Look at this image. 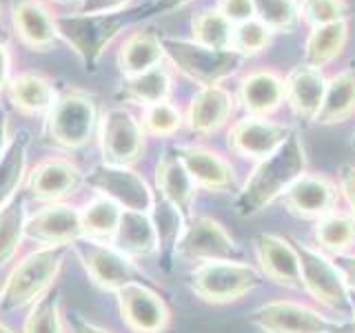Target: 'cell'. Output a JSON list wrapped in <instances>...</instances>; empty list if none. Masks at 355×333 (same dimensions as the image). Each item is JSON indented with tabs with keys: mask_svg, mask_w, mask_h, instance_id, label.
<instances>
[{
	"mask_svg": "<svg viewBox=\"0 0 355 333\" xmlns=\"http://www.w3.org/2000/svg\"><path fill=\"white\" fill-rule=\"evenodd\" d=\"M144 129L125 107H114L100 118V151L107 164L131 166L144 151Z\"/></svg>",
	"mask_w": 355,
	"mask_h": 333,
	"instance_id": "obj_10",
	"label": "cell"
},
{
	"mask_svg": "<svg viewBox=\"0 0 355 333\" xmlns=\"http://www.w3.org/2000/svg\"><path fill=\"white\" fill-rule=\"evenodd\" d=\"M22 333H64L60 320V296L58 291L44 293L31 305Z\"/></svg>",
	"mask_w": 355,
	"mask_h": 333,
	"instance_id": "obj_38",
	"label": "cell"
},
{
	"mask_svg": "<svg viewBox=\"0 0 355 333\" xmlns=\"http://www.w3.org/2000/svg\"><path fill=\"white\" fill-rule=\"evenodd\" d=\"M122 207H118L114 200L105 196H98L89 203L80 214H83V231L85 238L100 240V242H111L116 236V229L120 225Z\"/></svg>",
	"mask_w": 355,
	"mask_h": 333,
	"instance_id": "obj_34",
	"label": "cell"
},
{
	"mask_svg": "<svg viewBox=\"0 0 355 333\" xmlns=\"http://www.w3.org/2000/svg\"><path fill=\"white\" fill-rule=\"evenodd\" d=\"M253 7L255 20H260L271 33H293L302 22L300 0H253Z\"/></svg>",
	"mask_w": 355,
	"mask_h": 333,
	"instance_id": "obj_37",
	"label": "cell"
},
{
	"mask_svg": "<svg viewBox=\"0 0 355 333\" xmlns=\"http://www.w3.org/2000/svg\"><path fill=\"white\" fill-rule=\"evenodd\" d=\"M264 280L255 266L242 260L205 262L189 278V289L209 305H229L251 293Z\"/></svg>",
	"mask_w": 355,
	"mask_h": 333,
	"instance_id": "obj_6",
	"label": "cell"
},
{
	"mask_svg": "<svg viewBox=\"0 0 355 333\" xmlns=\"http://www.w3.org/2000/svg\"><path fill=\"white\" fill-rule=\"evenodd\" d=\"M151 220L155 229V238H158V255H160V266L169 273L173 269V262L178 258V244L187 227V218L178 207H173L169 200L158 196L153 200L151 207Z\"/></svg>",
	"mask_w": 355,
	"mask_h": 333,
	"instance_id": "obj_27",
	"label": "cell"
},
{
	"mask_svg": "<svg viewBox=\"0 0 355 333\" xmlns=\"http://www.w3.org/2000/svg\"><path fill=\"white\" fill-rule=\"evenodd\" d=\"M11 25L18 40L31 51H49L58 40L55 16L42 0H14L11 3Z\"/></svg>",
	"mask_w": 355,
	"mask_h": 333,
	"instance_id": "obj_18",
	"label": "cell"
},
{
	"mask_svg": "<svg viewBox=\"0 0 355 333\" xmlns=\"http://www.w3.org/2000/svg\"><path fill=\"white\" fill-rule=\"evenodd\" d=\"M238 100L249 116L269 118L284 103V78L271 69H255L240 80Z\"/></svg>",
	"mask_w": 355,
	"mask_h": 333,
	"instance_id": "obj_24",
	"label": "cell"
},
{
	"mask_svg": "<svg viewBox=\"0 0 355 333\" xmlns=\"http://www.w3.org/2000/svg\"><path fill=\"white\" fill-rule=\"evenodd\" d=\"M349 5L344 0H300V18L311 27L347 20Z\"/></svg>",
	"mask_w": 355,
	"mask_h": 333,
	"instance_id": "obj_41",
	"label": "cell"
},
{
	"mask_svg": "<svg viewBox=\"0 0 355 333\" xmlns=\"http://www.w3.org/2000/svg\"><path fill=\"white\" fill-rule=\"evenodd\" d=\"M133 0H80L83 14H103V11H122L129 9Z\"/></svg>",
	"mask_w": 355,
	"mask_h": 333,
	"instance_id": "obj_44",
	"label": "cell"
},
{
	"mask_svg": "<svg viewBox=\"0 0 355 333\" xmlns=\"http://www.w3.org/2000/svg\"><path fill=\"white\" fill-rule=\"evenodd\" d=\"M7 94L11 105L27 116H47L55 98H58L53 83L47 76L36 71H25L11 78L7 85Z\"/></svg>",
	"mask_w": 355,
	"mask_h": 333,
	"instance_id": "obj_26",
	"label": "cell"
},
{
	"mask_svg": "<svg viewBox=\"0 0 355 333\" xmlns=\"http://www.w3.org/2000/svg\"><path fill=\"white\" fill-rule=\"evenodd\" d=\"M347 42H349L347 20L331 22V25H322V27H311L304 40V62L322 69V67H327L336 58H340Z\"/></svg>",
	"mask_w": 355,
	"mask_h": 333,
	"instance_id": "obj_31",
	"label": "cell"
},
{
	"mask_svg": "<svg viewBox=\"0 0 355 333\" xmlns=\"http://www.w3.org/2000/svg\"><path fill=\"white\" fill-rule=\"evenodd\" d=\"M111 242L129 258H147L158 251V238H155L149 211H122L120 225Z\"/></svg>",
	"mask_w": 355,
	"mask_h": 333,
	"instance_id": "obj_28",
	"label": "cell"
},
{
	"mask_svg": "<svg viewBox=\"0 0 355 333\" xmlns=\"http://www.w3.org/2000/svg\"><path fill=\"white\" fill-rule=\"evenodd\" d=\"M164 44L162 38L153 29H138L129 33L125 42L120 44L118 51V69L120 74L138 76L142 71H149L153 67L164 62Z\"/></svg>",
	"mask_w": 355,
	"mask_h": 333,
	"instance_id": "obj_25",
	"label": "cell"
},
{
	"mask_svg": "<svg viewBox=\"0 0 355 333\" xmlns=\"http://www.w3.org/2000/svg\"><path fill=\"white\" fill-rule=\"evenodd\" d=\"M327 78L318 67L295 65L284 78V100L300 120L315 122L324 100Z\"/></svg>",
	"mask_w": 355,
	"mask_h": 333,
	"instance_id": "obj_19",
	"label": "cell"
},
{
	"mask_svg": "<svg viewBox=\"0 0 355 333\" xmlns=\"http://www.w3.org/2000/svg\"><path fill=\"white\" fill-rule=\"evenodd\" d=\"M144 16H149V7L144 9H122V11H103V14H64L55 16V29L58 38H62L71 47V51L80 58L87 71H96L118 33Z\"/></svg>",
	"mask_w": 355,
	"mask_h": 333,
	"instance_id": "obj_2",
	"label": "cell"
},
{
	"mask_svg": "<svg viewBox=\"0 0 355 333\" xmlns=\"http://www.w3.org/2000/svg\"><path fill=\"white\" fill-rule=\"evenodd\" d=\"M338 185L344 200L351 207V216H355V164H342L338 169Z\"/></svg>",
	"mask_w": 355,
	"mask_h": 333,
	"instance_id": "obj_43",
	"label": "cell"
},
{
	"mask_svg": "<svg viewBox=\"0 0 355 333\" xmlns=\"http://www.w3.org/2000/svg\"><path fill=\"white\" fill-rule=\"evenodd\" d=\"M249 322L262 333H324L338 322L291 300H275L251 311Z\"/></svg>",
	"mask_w": 355,
	"mask_h": 333,
	"instance_id": "obj_13",
	"label": "cell"
},
{
	"mask_svg": "<svg viewBox=\"0 0 355 333\" xmlns=\"http://www.w3.org/2000/svg\"><path fill=\"white\" fill-rule=\"evenodd\" d=\"M71 251L78 255L83 269L105 291H118L127 282L140 280V269L131 262L129 255L118 251L114 244L92 238H80L71 244Z\"/></svg>",
	"mask_w": 355,
	"mask_h": 333,
	"instance_id": "obj_8",
	"label": "cell"
},
{
	"mask_svg": "<svg viewBox=\"0 0 355 333\" xmlns=\"http://www.w3.org/2000/svg\"><path fill=\"white\" fill-rule=\"evenodd\" d=\"M164 56L171 60V65L180 71L184 78L200 87L220 85L236 74L242 62L238 51L233 49H214L198 44L196 40H182V38H162Z\"/></svg>",
	"mask_w": 355,
	"mask_h": 333,
	"instance_id": "obj_5",
	"label": "cell"
},
{
	"mask_svg": "<svg viewBox=\"0 0 355 333\" xmlns=\"http://www.w3.org/2000/svg\"><path fill=\"white\" fill-rule=\"evenodd\" d=\"M253 247L260 264V273L266 280L286 289H302L300 260L291 240L275 236V233H258L253 240Z\"/></svg>",
	"mask_w": 355,
	"mask_h": 333,
	"instance_id": "obj_16",
	"label": "cell"
},
{
	"mask_svg": "<svg viewBox=\"0 0 355 333\" xmlns=\"http://www.w3.org/2000/svg\"><path fill=\"white\" fill-rule=\"evenodd\" d=\"M306 149L297 131L288 133V138L271 155L255 164L247 182L236 198V214L240 218H253L266 209L291 187L300 176L306 173Z\"/></svg>",
	"mask_w": 355,
	"mask_h": 333,
	"instance_id": "obj_1",
	"label": "cell"
},
{
	"mask_svg": "<svg viewBox=\"0 0 355 333\" xmlns=\"http://www.w3.org/2000/svg\"><path fill=\"white\" fill-rule=\"evenodd\" d=\"M338 189L324 176L304 173L282 194V205L288 214L304 220H320L333 214Z\"/></svg>",
	"mask_w": 355,
	"mask_h": 333,
	"instance_id": "obj_17",
	"label": "cell"
},
{
	"mask_svg": "<svg viewBox=\"0 0 355 333\" xmlns=\"http://www.w3.org/2000/svg\"><path fill=\"white\" fill-rule=\"evenodd\" d=\"M173 149L198 187L207 191H227L233 185V166L218 151L202 144H180Z\"/></svg>",
	"mask_w": 355,
	"mask_h": 333,
	"instance_id": "obj_22",
	"label": "cell"
},
{
	"mask_svg": "<svg viewBox=\"0 0 355 333\" xmlns=\"http://www.w3.org/2000/svg\"><path fill=\"white\" fill-rule=\"evenodd\" d=\"M0 20H3V5H0Z\"/></svg>",
	"mask_w": 355,
	"mask_h": 333,
	"instance_id": "obj_55",
	"label": "cell"
},
{
	"mask_svg": "<svg viewBox=\"0 0 355 333\" xmlns=\"http://www.w3.org/2000/svg\"><path fill=\"white\" fill-rule=\"evenodd\" d=\"M233 103L236 100L222 85L200 87V92L191 98L187 109V127L198 136H211L229 122L233 109H236Z\"/></svg>",
	"mask_w": 355,
	"mask_h": 333,
	"instance_id": "obj_20",
	"label": "cell"
},
{
	"mask_svg": "<svg viewBox=\"0 0 355 333\" xmlns=\"http://www.w3.org/2000/svg\"><path fill=\"white\" fill-rule=\"evenodd\" d=\"M67 325H69V331L71 333H111V331H107L103 327L94 325V322L87 320L83 314H76V311L67 316Z\"/></svg>",
	"mask_w": 355,
	"mask_h": 333,
	"instance_id": "obj_46",
	"label": "cell"
},
{
	"mask_svg": "<svg viewBox=\"0 0 355 333\" xmlns=\"http://www.w3.org/2000/svg\"><path fill=\"white\" fill-rule=\"evenodd\" d=\"M324 333H355V322L353 320H349V322H338L336 327L324 331Z\"/></svg>",
	"mask_w": 355,
	"mask_h": 333,
	"instance_id": "obj_50",
	"label": "cell"
},
{
	"mask_svg": "<svg viewBox=\"0 0 355 333\" xmlns=\"http://www.w3.org/2000/svg\"><path fill=\"white\" fill-rule=\"evenodd\" d=\"M25 200L22 196H14L7 205L0 207V269L14 260L25 238Z\"/></svg>",
	"mask_w": 355,
	"mask_h": 333,
	"instance_id": "obj_33",
	"label": "cell"
},
{
	"mask_svg": "<svg viewBox=\"0 0 355 333\" xmlns=\"http://www.w3.org/2000/svg\"><path fill=\"white\" fill-rule=\"evenodd\" d=\"M9 118H7V111L0 107V155L5 153L7 144H9Z\"/></svg>",
	"mask_w": 355,
	"mask_h": 333,
	"instance_id": "obj_49",
	"label": "cell"
},
{
	"mask_svg": "<svg viewBox=\"0 0 355 333\" xmlns=\"http://www.w3.org/2000/svg\"><path fill=\"white\" fill-rule=\"evenodd\" d=\"M313 240L320 244V249L331 251L333 255L347 253V249L355 242V216L329 214L315 220Z\"/></svg>",
	"mask_w": 355,
	"mask_h": 333,
	"instance_id": "obj_35",
	"label": "cell"
},
{
	"mask_svg": "<svg viewBox=\"0 0 355 333\" xmlns=\"http://www.w3.org/2000/svg\"><path fill=\"white\" fill-rule=\"evenodd\" d=\"M51 3H62V5H69V3H80V0H51Z\"/></svg>",
	"mask_w": 355,
	"mask_h": 333,
	"instance_id": "obj_52",
	"label": "cell"
},
{
	"mask_svg": "<svg viewBox=\"0 0 355 333\" xmlns=\"http://www.w3.org/2000/svg\"><path fill=\"white\" fill-rule=\"evenodd\" d=\"M122 322L133 333H164L171 325V309L164 298L140 280L116 291Z\"/></svg>",
	"mask_w": 355,
	"mask_h": 333,
	"instance_id": "obj_11",
	"label": "cell"
},
{
	"mask_svg": "<svg viewBox=\"0 0 355 333\" xmlns=\"http://www.w3.org/2000/svg\"><path fill=\"white\" fill-rule=\"evenodd\" d=\"M355 114V65H349L327 80L324 100H322L318 125H342Z\"/></svg>",
	"mask_w": 355,
	"mask_h": 333,
	"instance_id": "obj_29",
	"label": "cell"
},
{
	"mask_svg": "<svg viewBox=\"0 0 355 333\" xmlns=\"http://www.w3.org/2000/svg\"><path fill=\"white\" fill-rule=\"evenodd\" d=\"M155 189L164 200H169L173 207L180 209L184 218L191 216L198 185L184 169V164L178 158L173 147L164 149L158 158V164H155Z\"/></svg>",
	"mask_w": 355,
	"mask_h": 333,
	"instance_id": "obj_23",
	"label": "cell"
},
{
	"mask_svg": "<svg viewBox=\"0 0 355 333\" xmlns=\"http://www.w3.org/2000/svg\"><path fill=\"white\" fill-rule=\"evenodd\" d=\"M69 251V244H58V247H42L25 255L11 269L0 289V311L22 309L49 293Z\"/></svg>",
	"mask_w": 355,
	"mask_h": 333,
	"instance_id": "obj_3",
	"label": "cell"
},
{
	"mask_svg": "<svg viewBox=\"0 0 355 333\" xmlns=\"http://www.w3.org/2000/svg\"><path fill=\"white\" fill-rule=\"evenodd\" d=\"M216 9L231 22L233 27L240 25V22H247V20L255 18L253 0H220Z\"/></svg>",
	"mask_w": 355,
	"mask_h": 333,
	"instance_id": "obj_42",
	"label": "cell"
},
{
	"mask_svg": "<svg viewBox=\"0 0 355 333\" xmlns=\"http://www.w3.org/2000/svg\"><path fill=\"white\" fill-rule=\"evenodd\" d=\"M333 262H336L344 284L349 287V291H355V253H338L333 255Z\"/></svg>",
	"mask_w": 355,
	"mask_h": 333,
	"instance_id": "obj_45",
	"label": "cell"
},
{
	"mask_svg": "<svg viewBox=\"0 0 355 333\" xmlns=\"http://www.w3.org/2000/svg\"><path fill=\"white\" fill-rule=\"evenodd\" d=\"M83 171L67 158H47L29 173L27 189L36 200L60 203L64 196L76 194L83 185Z\"/></svg>",
	"mask_w": 355,
	"mask_h": 333,
	"instance_id": "obj_21",
	"label": "cell"
},
{
	"mask_svg": "<svg viewBox=\"0 0 355 333\" xmlns=\"http://www.w3.org/2000/svg\"><path fill=\"white\" fill-rule=\"evenodd\" d=\"M191 40L214 49H231L233 25L218 9H205L191 20Z\"/></svg>",
	"mask_w": 355,
	"mask_h": 333,
	"instance_id": "obj_36",
	"label": "cell"
},
{
	"mask_svg": "<svg viewBox=\"0 0 355 333\" xmlns=\"http://www.w3.org/2000/svg\"><path fill=\"white\" fill-rule=\"evenodd\" d=\"M100 125L98 103L85 92H64L55 98L49 114L44 116V136L62 149H83L92 142Z\"/></svg>",
	"mask_w": 355,
	"mask_h": 333,
	"instance_id": "obj_4",
	"label": "cell"
},
{
	"mask_svg": "<svg viewBox=\"0 0 355 333\" xmlns=\"http://www.w3.org/2000/svg\"><path fill=\"white\" fill-rule=\"evenodd\" d=\"M0 333H11V329H7L3 322H0Z\"/></svg>",
	"mask_w": 355,
	"mask_h": 333,
	"instance_id": "obj_53",
	"label": "cell"
},
{
	"mask_svg": "<svg viewBox=\"0 0 355 333\" xmlns=\"http://www.w3.org/2000/svg\"><path fill=\"white\" fill-rule=\"evenodd\" d=\"M140 125L144 133H149V136L171 138L173 133H178V129L184 125V116L175 105H171L169 100H164V103L144 107Z\"/></svg>",
	"mask_w": 355,
	"mask_h": 333,
	"instance_id": "obj_39",
	"label": "cell"
},
{
	"mask_svg": "<svg viewBox=\"0 0 355 333\" xmlns=\"http://www.w3.org/2000/svg\"><path fill=\"white\" fill-rule=\"evenodd\" d=\"M171 85V71L164 65H158L149 71L125 78L118 89V98L140 107H151L169 100Z\"/></svg>",
	"mask_w": 355,
	"mask_h": 333,
	"instance_id": "obj_30",
	"label": "cell"
},
{
	"mask_svg": "<svg viewBox=\"0 0 355 333\" xmlns=\"http://www.w3.org/2000/svg\"><path fill=\"white\" fill-rule=\"evenodd\" d=\"M295 247L300 260V278H302V289L329 311L338 316H351V291L344 284L342 275L324 251H318L309 244H302L295 238H288Z\"/></svg>",
	"mask_w": 355,
	"mask_h": 333,
	"instance_id": "obj_7",
	"label": "cell"
},
{
	"mask_svg": "<svg viewBox=\"0 0 355 333\" xmlns=\"http://www.w3.org/2000/svg\"><path fill=\"white\" fill-rule=\"evenodd\" d=\"M351 149H355V133H353V140H351Z\"/></svg>",
	"mask_w": 355,
	"mask_h": 333,
	"instance_id": "obj_54",
	"label": "cell"
},
{
	"mask_svg": "<svg viewBox=\"0 0 355 333\" xmlns=\"http://www.w3.org/2000/svg\"><path fill=\"white\" fill-rule=\"evenodd\" d=\"M193 0H155L153 5H149V16H166L173 14V11L187 7Z\"/></svg>",
	"mask_w": 355,
	"mask_h": 333,
	"instance_id": "obj_47",
	"label": "cell"
},
{
	"mask_svg": "<svg viewBox=\"0 0 355 333\" xmlns=\"http://www.w3.org/2000/svg\"><path fill=\"white\" fill-rule=\"evenodd\" d=\"M87 182L125 211H151L153 207L155 196L151 187L131 166L98 164L87 176Z\"/></svg>",
	"mask_w": 355,
	"mask_h": 333,
	"instance_id": "obj_12",
	"label": "cell"
},
{
	"mask_svg": "<svg viewBox=\"0 0 355 333\" xmlns=\"http://www.w3.org/2000/svg\"><path fill=\"white\" fill-rule=\"evenodd\" d=\"M178 255L202 264L242 260V247L218 220L209 216H196L184 227L180 244H178Z\"/></svg>",
	"mask_w": 355,
	"mask_h": 333,
	"instance_id": "obj_9",
	"label": "cell"
},
{
	"mask_svg": "<svg viewBox=\"0 0 355 333\" xmlns=\"http://www.w3.org/2000/svg\"><path fill=\"white\" fill-rule=\"evenodd\" d=\"M9 69H11V56L5 42H0V94L9 85Z\"/></svg>",
	"mask_w": 355,
	"mask_h": 333,
	"instance_id": "obj_48",
	"label": "cell"
},
{
	"mask_svg": "<svg viewBox=\"0 0 355 333\" xmlns=\"http://www.w3.org/2000/svg\"><path fill=\"white\" fill-rule=\"evenodd\" d=\"M351 316H353V322H355V291H351Z\"/></svg>",
	"mask_w": 355,
	"mask_h": 333,
	"instance_id": "obj_51",
	"label": "cell"
},
{
	"mask_svg": "<svg viewBox=\"0 0 355 333\" xmlns=\"http://www.w3.org/2000/svg\"><path fill=\"white\" fill-rule=\"evenodd\" d=\"M273 33L266 29L260 20H247L233 27V44L231 49L238 51L242 58H253V56L262 53L271 44Z\"/></svg>",
	"mask_w": 355,
	"mask_h": 333,
	"instance_id": "obj_40",
	"label": "cell"
},
{
	"mask_svg": "<svg viewBox=\"0 0 355 333\" xmlns=\"http://www.w3.org/2000/svg\"><path fill=\"white\" fill-rule=\"evenodd\" d=\"M29 133L18 131L9 140L5 153L0 155V207L7 205L18 194L20 182L27 173V153H29Z\"/></svg>",
	"mask_w": 355,
	"mask_h": 333,
	"instance_id": "obj_32",
	"label": "cell"
},
{
	"mask_svg": "<svg viewBox=\"0 0 355 333\" xmlns=\"http://www.w3.org/2000/svg\"><path fill=\"white\" fill-rule=\"evenodd\" d=\"M291 131L293 129H288L282 122L260 116H247L229 129L227 144L233 153L260 162L280 147Z\"/></svg>",
	"mask_w": 355,
	"mask_h": 333,
	"instance_id": "obj_15",
	"label": "cell"
},
{
	"mask_svg": "<svg viewBox=\"0 0 355 333\" xmlns=\"http://www.w3.org/2000/svg\"><path fill=\"white\" fill-rule=\"evenodd\" d=\"M25 238L42 244V247H58L71 244L85 238L80 209L64 203H49L25 222Z\"/></svg>",
	"mask_w": 355,
	"mask_h": 333,
	"instance_id": "obj_14",
	"label": "cell"
}]
</instances>
